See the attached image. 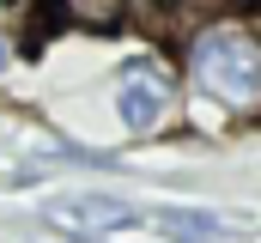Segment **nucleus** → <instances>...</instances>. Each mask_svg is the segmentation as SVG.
Segmentation results:
<instances>
[{
  "label": "nucleus",
  "instance_id": "nucleus-5",
  "mask_svg": "<svg viewBox=\"0 0 261 243\" xmlns=\"http://www.w3.org/2000/svg\"><path fill=\"white\" fill-rule=\"evenodd\" d=\"M6 61H12V43H6V37H0V73H6Z\"/></svg>",
  "mask_w": 261,
  "mask_h": 243
},
{
  "label": "nucleus",
  "instance_id": "nucleus-6",
  "mask_svg": "<svg viewBox=\"0 0 261 243\" xmlns=\"http://www.w3.org/2000/svg\"><path fill=\"white\" fill-rule=\"evenodd\" d=\"M85 243H91V237H85Z\"/></svg>",
  "mask_w": 261,
  "mask_h": 243
},
{
  "label": "nucleus",
  "instance_id": "nucleus-2",
  "mask_svg": "<svg viewBox=\"0 0 261 243\" xmlns=\"http://www.w3.org/2000/svg\"><path fill=\"white\" fill-rule=\"evenodd\" d=\"M176 85H170V67L158 55H128L122 61V85H116V121L128 134H164L176 121Z\"/></svg>",
  "mask_w": 261,
  "mask_h": 243
},
{
  "label": "nucleus",
  "instance_id": "nucleus-1",
  "mask_svg": "<svg viewBox=\"0 0 261 243\" xmlns=\"http://www.w3.org/2000/svg\"><path fill=\"white\" fill-rule=\"evenodd\" d=\"M182 73L231 116H261V18H206L182 43Z\"/></svg>",
  "mask_w": 261,
  "mask_h": 243
},
{
  "label": "nucleus",
  "instance_id": "nucleus-3",
  "mask_svg": "<svg viewBox=\"0 0 261 243\" xmlns=\"http://www.w3.org/2000/svg\"><path fill=\"white\" fill-rule=\"evenodd\" d=\"M164 237H176V243H219L231 225L219 219V213H206V207H164L158 219H152Z\"/></svg>",
  "mask_w": 261,
  "mask_h": 243
},
{
  "label": "nucleus",
  "instance_id": "nucleus-4",
  "mask_svg": "<svg viewBox=\"0 0 261 243\" xmlns=\"http://www.w3.org/2000/svg\"><path fill=\"white\" fill-rule=\"evenodd\" d=\"M158 6H170V12H189L195 25H206V18H225V12H231V0H158Z\"/></svg>",
  "mask_w": 261,
  "mask_h": 243
}]
</instances>
